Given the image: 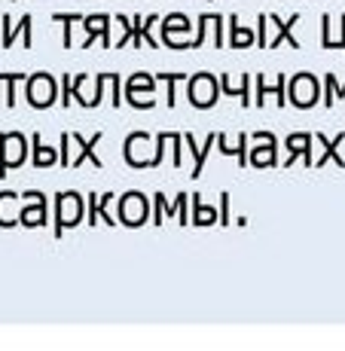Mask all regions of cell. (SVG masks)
<instances>
[{
  "label": "cell",
  "mask_w": 345,
  "mask_h": 351,
  "mask_svg": "<svg viewBox=\"0 0 345 351\" xmlns=\"http://www.w3.org/2000/svg\"><path fill=\"white\" fill-rule=\"evenodd\" d=\"M86 202H89V226H98V217L104 220L107 226H117L119 217H110V214H107V205H110V202H117V195H113V193H104V195L98 199L95 193H89V199H86Z\"/></svg>",
  "instance_id": "14"
},
{
  "label": "cell",
  "mask_w": 345,
  "mask_h": 351,
  "mask_svg": "<svg viewBox=\"0 0 345 351\" xmlns=\"http://www.w3.org/2000/svg\"><path fill=\"white\" fill-rule=\"evenodd\" d=\"M123 150H126V162L132 168H150V159H147V150H150V134L147 132L128 134Z\"/></svg>",
  "instance_id": "11"
},
{
  "label": "cell",
  "mask_w": 345,
  "mask_h": 351,
  "mask_svg": "<svg viewBox=\"0 0 345 351\" xmlns=\"http://www.w3.org/2000/svg\"><path fill=\"white\" fill-rule=\"evenodd\" d=\"M251 162L254 168H272V165H278V150H275V138H269V141H260V147H254L251 150Z\"/></svg>",
  "instance_id": "20"
},
{
  "label": "cell",
  "mask_w": 345,
  "mask_h": 351,
  "mask_svg": "<svg viewBox=\"0 0 345 351\" xmlns=\"http://www.w3.org/2000/svg\"><path fill=\"white\" fill-rule=\"evenodd\" d=\"M245 150H248V134H235V141H226L220 134V153H226V156H239V165L245 168Z\"/></svg>",
  "instance_id": "23"
},
{
  "label": "cell",
  "mask_w": 345,
  "mask_h": 351,
  "mask_svg": "<svg viewBox=\"0 0 345 351\" xmlns=\"http://www.w3.org/2000/svg\"><path fill=\"white\" fill-rule=\"evenodd\" d=\"M31 22H34L31 12H25V19L19 22V28H12L10 16H3V46H12V43H16V37H22V34L28 37V43H31Z\"/></svg>",
  "instance_id": "22"
},
{
  "label": "cell",
  "mask_w": 345,
  "mask_h": 351,
  "mask_svg": "<svg viewBox=\"0 0 345 351\" xmlns=\"http://www.w3.org/2000/svg\"><path fill=\"white\" fill-rule=\"evenodd\" d=\"M254 80H257V89H260L257 107L266 104V98H269V95L275 98V104H278V107L287 104V77H284V73H278V77H275V83H272V86L266 83V77H263V73H260V77H254Z\"/></svg>",
  "instance_id": "12"
},
{
  "label": "cell",
  "mask_w": 345,
  "mask_h": 351,
  "mask_svg": "<svg viewBox=\"0 0 345 351\" xmlns=\"http://www.w3.org/2000/svg\"><path fill=\"white\" fill-rule=\"evenodd\" d=\"M336 83H340V80H336V73H327V77H324V89H321V104L324 107H333V101H336Z\"/></svg>",
  "instance_id": "29"
},
{
  "label": "cell",
  "mask_w": 345,
  "mask_h": 351,
  "mask_svg": "<svg viewBox=\"0 0 345 351\" xmlns=\"http://www.w3.org/2000/svg\"><path fill=\"white\" fill-rule=\"evenodd\" d=\"M156 83L159 80L153 73H132L126 80V101L132 107H138V110H153L156 107V98H153Z\"/></svg>",
  "instance_id": "3"
},
{
  "label": "cell",
  "mask_w": 345,
  "mask_h": 351,
  "mask_svg": "<svg viewBox=\"0 0 345 351\" xmlns=\"http://www.w3.org/2000/svg\"><path fill=\"white\" fill-rule=\"evenodd\" d=\"M119 220H123L126 226H144L147 220H150V202H147V195L141 193H126L123 199H119Z\"/></svg>",
  "instance_id": "8"
},
{
  "label": "cell",
  "mask_w": 345,
  "mask_h": 351,
  "mask_svg": "<svg viewBox=\"0 0 345 351\" xmlns=\"http://www.w3.org/2000/svg\"><path fill=\"white\" fill-rule=\"evenodd\" d=\"M184 141L189 144V153H193V159H195V168H193V180H195V178L202 174V168H205V162H208V153H211V147L217 144V132L205 134V141H202V144H195L193 134H184Z\"/></svg>",
  "instance_id": "13"
},
{
  "label": "cell",
  "mask_w": 345,
  "mask_h": 351,
  "mask_svg": "<svg viewBox=\"0 0 345 351\" xmlns=\"http://www.w3.org/2000/svg\"><path fill=\"white\" fill-rule=\"evenodd\" d=\"M189 202H193V199H189V195L187 193H180L178 195V199H174V208H178V220H180V223H193V214H189L187 211V205H189Z\"/></svg>",
  "instance_id": "30"
},
{
  "label": "cell",
  "mask_w": 345,
  "mask_h": 351,
  "mask_svg": "<svg viewBox=\"0 0 345 351\" xmlns=\"http://www.w3.org/2000/svg\"><path fill=\"white\" fill-rule=\"evenodd\" d=\"M52 22H62V28H64L62 46H64V49H71V46H73V25L83 22V16H80V12H56V16H52Z\"/></svg>",
  "instance_id": "25"
},
{
  "label": "cell",
  "mask_w": 345,
  "mask_h": 351,
  "mask_svg": "<svg viewBox=\"0 0 345 351\" xmlns=\"http://www.w3.org/2000/svg\"><path fill=\"white\" fill-rule=\"evenodd\" d=\"M336 98H345V83H336Z\"/></svg>",
  "instance_id": "35"
},
{
  "label": "cell",
  "mask_w": 345,
  "mask_h": 351,
  "mask_svg": "<svg viewBox=\"0 0 345 351\" xmlns=\"http://www.w3.org/2000/svg\"><path fill=\"white\" fill-rule=\"evenodd\" d=\"M25 208H22V226H43L49 217V208H46V195L37 190H28L22 195Z\"/></svg>",
  "instance_id": "9"
},
{
  "label": "cell",
  "mask_w": 345,
  "mask_h": 351,
  "mask_svg": "<svg viewBox=\"0 0 345 351\" xmlns=\"http://www.w3.org/2000/svg\"><path fill=\"white\" fill-rule=\"evenodd\" d=\"M31 162L37 168H52L58 162V153L52 150V147L43 144V134H40V132L31 134Z\"/></svg>",
  "instance_id": "17"
},
{
  "label": "cell",
  "mask_w": 345,
  "mask_h": 351,
  "mask_svg": "<svg viewBox=\"0 0 345 351\" xmlns=\"http://www.w3.org/2000/svg\"><path fill=\"white\" fill-rule=\"evenodd\" d=\"M86 25V37H83V46L89 49V46L95 43V37H101V43L110 49L113 46V34H110V16L107 12H92V16L83 19Z\"/></svg>",
  "instance_id": "10"
},
{
  "label": "cell",
  "mask_w": 345,
  "mask_h": 351,
  "mask_svg": "<svg viewBox=\"0 0 345 351\" xmlns=\"http://www.w3.org/2000/svg\"><path fill=\"white\" fill-rule=\"evenodd\" d=\"M19 202H22V195L19 193H0V226H19L22 223V211H19Z\"/></svg>",
  "instance_id": "15"
},
{
  "label": "cell",
  "mask_w": 345,
  "mask_h": 351,
  "mask_svg": "<svg viewBox=\"0 0 345 351\" xmlns=\"http://www.w3.org/2000/svg\"><path fill=\"white\" fill-rule=\"evenodd\" d=\"M25 95H28V104L43 110V107H52L58 98V83L49 77V73H31L25 80Z\"/></svg>",
  "instance_id": "5"
},
{
  "label": "cell",
  "mask_w": 345,
  "mask_h": 351,
  "mask_svg": "<svg viewBox=\"0 0 345 351\" xmlns=\"http://www.w3.org/2000/svg\"><path fill=\"white\" fill-rule=\"evenodd\" d=\"M156 80L168 86V107L174 110V101H178V98H174V83H187L189 77H187V73H156Z\"/></svg>",
  "instance_id": "28"
},
{
  "label": "cell",
  "mask_w": 345,
  "mask_h": 351,
  "mask_svg": "<svg viewBox=\"0 0 345 351\" xmlns=\"http://www.w3.org/2000/svg\"><path fill=\"white\" fill-rule=\"evenodd\" d=\"M251 80H254V77L241 73L239 86H233V77H229V73H220V92H223V95H235V98H241V104L251 107Z\"/></svg>",
  "instance_id": "18"
},
{
  "label": "cell",
  "mask_w": 345,
  "mask_h": 351,
  "mask_svg": "<svg viewBox=\"0 0 345 351\" xmlns=\"http://www.w3.org/2000/svg\"><path fill=\"white\" fill-rule=\"evenodd\" d=\"M220 223L229 226V193H220Z\"/></svg>",
  "instance_id": "33"
},
{
  "label": "cell",
  "mask_w": 345,
  "mask_h": 351,
  "mask_svg": "<svg viewBox=\"0 0 345 351\" xmlns=\"http://www.w3.org/2000/svg\"><path fill=\"white\" fill-rule=\"evenodd\" d=\"M153 205H156V211L150 214V220H153V223H162V217H165V205H168V199H165L162 193H156V195H153Z\"/></svg>",
  "instance_id": "31"
},
{
  "label": "cell",
  "mask_w": 345,
  "mask_h": 351,
  "mask_svg": "<svg viewBox=\"0 0 345 351\" xmlns=\"http://www.w3.org/2000/svg\"><path fill=\"white\" fill-rule=\"evenodd\" d=\"M86 202L80 193H58L56 195V239H62L67 226L83 223Z\"/></svg>",
  "instance_id": "1"
},
{
  "label": "cell",
  "mask_w": 345,
  "mask_h": 351,
  "mask_svg": "<svg viewBox=\"0 0 345 351\" xmlns=\"http://www.w3.org/2000/svg\"><path fill=\"white\" fill-rule=\"evenodd\" d=\"M315 141H318V168H321L324 162H330V159H333L340 168H345L342 156H340V153H336V147H340L342 141H345V132H342V134H336L333 141H327V138H324V134H318Z\"/></svg>",
  "instance_id": "19"
},
{
  "label": "cell",
  "mask_w": 345,
  "mask_h": 351,
  "mask_svg": "<svg viewBox=\"0 0 345 351\" xmlns=\"http://www.w3.org/2000/svg\"><path fill=\"white\" fill-rule=\"evenodd\" d=\"M287 150L290 156H300L306 165H315V153H312V134L309 132H296V134H287Z\"/></svg>",
  "instance_id": "16"
},
{
  "label": "cell",
  "mask_w": 345,
  "mask_h": 351,
  "mask_svg": "<svg viewBox=\"0 0 345 351\" xmlns=\"http://www.w3.org/2000/svg\"><path fill=\"white\" fill-rule=\"evenodd\" d=\"M62 89H64L62 107H71V101H73V77H71V73H64V77H62Z\"/></svg>",
  "instance_id": "32"
},
{
  "label": "cell",
  "mask_w": 345,
  "mask_h": 351,
  "mask_svg": "<svg viewBox=\"0 0 345 351\" xmlns=\"http://www.w3.org/2000/svg\"><path fill=\"white\" fill-rule=\"evenodd\" d=\"M321 83H318V77H312V73H294L287 80V98L296 107H315L321 101V89H324Z\"/></svg>",
  "instance_id": "4"
},
{
  "label": "cell",
  "mask_w": 345,
  "mask_h": 351,
  "mask_svg": "<svg viewBox=\"0 0 345 351\" xmlns=\"http://www.w3.org/2000/svg\"><path fill=\"white\" fill-rule=\"evenodd\" d=\"M189 199H193V223L195 226H208V223H214V220H217V211H214L211 205H205L199 193L189 195Z\"/></svg>",
  "instance_id": "24"
},
{
  "label": "cell",
  "mask_w": 345,
  "mask_h": 351,
  "mask_svg": "<svg viewBox=\"0 0 345 351\" xmlns=\"http://www.w3.org/2000/svg\"><path fill=\"white\" fill-rule=\"evenodd\" d=\"M113 22H117V28H119V34L113 37V46H126V43H132V34H134L132 19H128L126 12H113Z\"/></svg>",
  "instance_id": "26"
},
{
  "label": "cell",
  "mask_w": 345,
  "mask_h": 351,
  "mask_svg": "<svg viewBox=\"0 0 345 351\" xmlns=\"http://www.w3.org/2000/svg\"><path fill=\"white\" fill-rule=\"evenodd\" d=\"M25 159H28V138L22 132L0 134V180L10 174V168L25 165Z\"/></svg>",
  "instance_id": "2"
},
{
  "label": "cell",
  "mask_w": 345,
  "mask_h": 351,
  "mask_svg": "<svg viewBox=\"0 0 345 351\" xmlns=\"http://www.w3.org/2000/svg\"><path fill=\"white\" fill-rule=\"evenodd\" d=\"M229 46L233 49H248V46H257V34L251 28H241L239 16H229Z\"/></svg>",
  "instance_id": "21"
},
{
  "label": "cell",
  "mask_w": 345,
  "mask_h": 351,
  "mask_svg": "<svg viewBox=\"0 0 345 351\" xmlns=\"http://www.w3.org/2000/svg\"><path fill=\"white\" fill-rule=\"evenodd\" d=\"M162 43L171 49H189L193 37H189V19L184 12H171L162 19Z\"/></svg>",
  "instance_id": "6"
},
{
  "label": "cell",
  "mask_w": 345,
  "mask_h": 351,
  "mask_svg": "<svg viewBox=\"0 0 345 351\" xmlns=\"http://www.w3.org/2000/svg\"><path fill=\"white\" fill-rule=\"evenodd\" d=\"M187 89H189V104L193 107H211L217 101L220 80L214 73H195V77L187 80Z\"/></svg>",
  "instance_id": "7"
},
{
  "label": "cell",
  "mask_w": 345,
  "mask_h": 351,
  "mask_svg": "<svg viewBox=\"0 0 345 351\" xmlns=\"http://www.w3.org/2000/svg\"><path fill=\"white\" fill-rule=\"evenodd\" d=\"M25 80V73H0V83H6V107H16V86Z\"/></svg>",
  "instance_id": "27"
},
{
  "label": "cell",
  "mask_w": 345,
  "mask_h": 351,
  "mask_svg": "<svg viewBox=\"0 0 345 351\" xmlns=\"http://www.w3.org/2000/svg\"><path fill=\"white\" fill-rule=\"evenodd\" d=\"M333 49H342L345 52V12L340 16V37H336V46Z\"/></svg>",
  "instance_id": "34"
}]
</instances>
